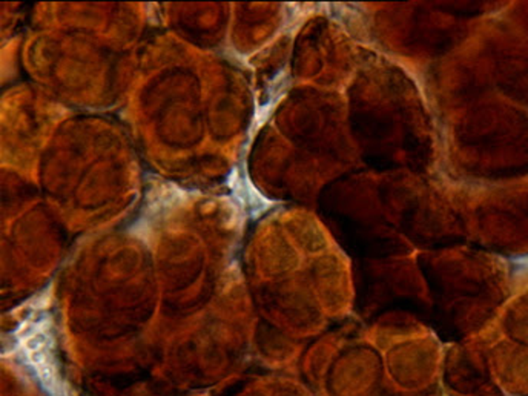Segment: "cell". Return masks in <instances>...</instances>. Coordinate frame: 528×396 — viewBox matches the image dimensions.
<instances>
[{
    "label": "cell",
    "instance_id": "obj_1",
    "mask_svg": "<svg viewBox=\"0 0 528 396\" xmlns=\"http://www.w3.org/2000/svg\"><path fill=\"white\" fill-rule=\"evenodd\" d=\"M28 357L31 360L32 364L36 366L37 371L42 378L45 376L51 378L53 370H51V362H50V353L46 350V341H45V335L42 332L36 334L34 336H31L28 341L25 343Z\"/></svg>",
    "mask_w": 528,
    "mask_h": 396
}]
</instances>
